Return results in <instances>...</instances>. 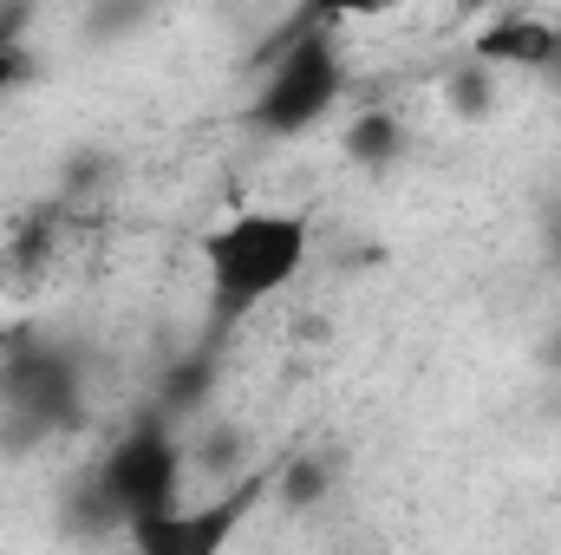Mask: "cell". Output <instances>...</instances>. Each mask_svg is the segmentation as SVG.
Returning a JSON list of instances; mask_svg holds the SVG:
<instances>
[{
  "mask_svg": "<svg viewBox=\"0 0 561 555\" xmlns=\"http://www.w3.org/2000/svg\"><path fill=\"white\" fill-rule=\"evenodd\" d=\"M346 150H353V157H392V150H399V125L373 112V118H359V125H353Z\"/></svg>",
  "mask_w": 561,
  "mask_h": 555,
  "instance_id": "7",
  "label": "cell"
},
{
  "mask_svg": "<svg viewBox=\"0 0 561 555\" xmlns=\"http://www.w3.org/2000/svg\"><path fill=\"white\" fill-rule=\"evenodd\" d=\"M99 497H105V510H112L125 530L170 517V510L183 503V444H176L157 418H144L138 431H125L118 451L105 457Z\"/></svg>",
  "mask_w": 561,
  "mask_h": 555,
  "instance_id": "3",
  "label": "cell"
},
{
  "mask_svg": "<svg viewBox=\"0 0 561 555\" xmlns=\"http://www.w3.org/2000/svg\"><path fill=\"white\" fill-rule=\"evenodd\" d=\"M307 249H313V229H307V216H300V209L255 203V209L222 216V223L203 236V281H209V307H216L222 320L255 314L262 301H275L280 287H294V281H300Z\"/></svg>",
  "mask_w": 561,
  "mask_h": 555,
  "instance_id": "1",
  "label": "cell"
},
{
  "mask_svg": "<svg viewBox=\"0 0 561 555\" xmlns=\"http://www.w3.org/2000/svg\"><path fill=\"white\" fill-rule=\"evenodd\" d=\"M340 86H346L340 46H333L320 26H307V33H294L275 53L268 79H262V92H255V105H249V125L268 132V138H300L307 125H320V118L340 105Z\"/></svg>",
  "mask_w": 561,
  "mask_h": 555,
  "instance_id": "2",
  "label": "cell"
},
{
  "mask_svg": "<svg viewBox=\"0 0 561 555\" xmlns=\"http://www.w3.org/2000/svg\"><path fill=\"white\" fill-rule=\"evenodd\" d=\"M20 72H26V59H20V46H13V39H0V92H7V86H13Z\"/></svg>",
  "mask_w": 561,
  "mask_h": 555,
  "instance_id": "8",
  "label": "cell"
},
{
  "mask_svg": "<svg viewBox=\"0 0 561 555\" xmlns=\"http://www.w3.org/2000/svg\"><path fill=\"white\" fill-rule=\"evenodd\" d=\"M561 59V26L542 13H503L477 39V66H556Z\"/></svg>",
  "mask_w": 561,
  "mask_h": 555,
  "instance_id": "6",
  "label": "cell"
},
{
  "mask_svg": "<svg viewBox=\"0 0 561 555\" xmlns=\"http://www.w3.org/2000/svg\"><path fill=\"white\" fill-rule=\"evenodd\" d=\"M59 262H66V216L59 209H33V216L13 223V236L0 249V287L13 301H26V294H39L59 275Z\"/></svg>",
  "mask_w": 561,
  "mask_h": 555,
  "instance_id": "5",
  "label": "cell"
},
{
  "mask_svg": "<svg viewBox=\"0 0 561 555\" xmlns=\"http://www.w3.org/2000/svg\"><path fill=\"white\" fill-rule=\"evenodd\" d=\"M249 503H255V490L216 497V503H203V510L176 503L170 517L138 523V530H131V543H138V555H222V550H229V536H236V523L249 517Z\"/></svg>",
  "mask_w": 561,
  "mask_h": 555,
  "instance_id": "4",
  "label": "cell"
}]
</instances>
